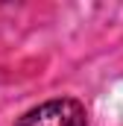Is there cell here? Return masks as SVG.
<instances>
[{
    "mask_svg": "<svg viewBox=\"0 0 123 126\" xmlns=\"http://www.w3.org/2000/svg\"><path fill=\"white\" fill-rule=\"evenodd\" d=\"M15 126H88V111L73 97H56L21 114Z\"/></svg>",
    "mask_w": 123,
    "mask_h": 126,
    "instance_id": "obj_1",
    "label": "cell"
}]
</instances>
